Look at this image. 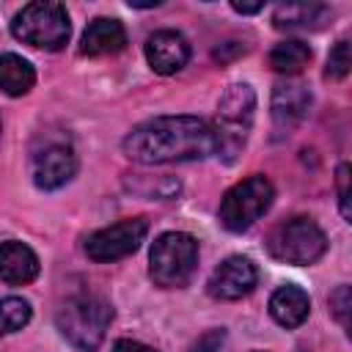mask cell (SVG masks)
Returning a JSON list of instances; mask_svg holds the SVG:
<instances>
[{
    "instance_id": "1",
    "label": "cell",
    "mask_w": 352,
    "mask_h": 352,
    "mask_svg": "<svg viewBox=\"0 0 352 352\" xmlns=\"http://www.w3.org/2000/svg\"><path fill=\"white\" fill-rule=\"evenodd\" d=\"M124 154L140 165L206 160L217 151L214 129L198 116H157L138 124L121 143Z\"/></svg>"
},
{
    "instance_id": "2",
    "label": "cell",
    "mask_w": 352,
    "mask_h": 352,
    "mask_svg": "<svg viewBox=\"0 0 352 352\" xmlns=\"http://www.w3.org/2000/svg\"><path fill=\"white\" fill-rule=\"evenodd\" d=\"M256 110V94L248 82H234L226 88V94L217 102V118L212 124L214 140H217V157L226 162H234L236 154L245 148L250 124Z\"/></svg>"
},
{
    "instance_id": "3",
    "label": "cell",
    "mask_w": 352,
    "mask_h": 352,
    "mask_svg": "<svg viewBox=\"0 0 352 352\" xmlns=\"http://www.w3.org/2000/svg\"><path fill=\"white\" fill-rule=\"evenodd\" d=\"M198 267V242L184 231H165L148 253V275L162 289L184 286Z\"/></svg>"
},
{
    "instance_id": "4",
    "label": "cell",
    "mask_w": 352,
    "mask_h": 352,
    "mask_svg": "<svg viewBox=\"0 0 352 352\" xmlns=\"http://www.w3.org/2000/svg\"><path fill=\"white\" fill-rule=\"evenodd\" d=\"M113 308L96 294H74L58 308V330L80 349H96L107 333Z\"/></svg>"
},
{
    "instance_id": "5",
    "label": "cell",
    "mask_w": 352,
    "mask_h": 352,
    "mask_svg": "<svg viewBox=\"0 0 352 352\" xmlns=\"http://www.w3.org/2000/svg\"><path fill=\"white\" fill-rule=\"evenodd\" d=\"M267 250L275 261L305 267L327 250V236L311 217H292L267 234Z\"/></svg>"
},
{
    "instance_id": "6",
    "label": "cell",
    "mask_w": 352,
    "mask_h": 352,
    "mask_svg": "<svg viewBox=\"0 0 352 352\" xmlns=\"http://www.w3.org/2000/svg\"><path fill=\"white\" fill-rule=\"evenodd\" d=\"M69 14L60 3H50V0H38V3H28L11 22V33L38 50H60L69 41Z\"/></svg>"
},
{
    "instance_id": "7",
    "label": "cell",
    "mask_w": 352,
    "mask_h": 352,
    "mask_svg": "<svg viewBox=\"0 0 352 352\" xmlns=\"http://www.w3.org/2000/svg\"><path fill=\"white\" fill-rule=\"evenodd\" d=\"M275 198V190H272V182L267 176H248L242 182H236L220 201V223L239 234V231H248L272 204Z\"/></svg>"
},
{
    "instance_id": "8",
    "label": "cell",
    "mask_w": 352,
    "mask_h": 352,
    "mask_svg": "<svg viewBox=\"0 0 352 352\" xmlns=\"http://www.w3.org/2000/svg\"><path fill=\"white\" fill-rule=\"evenodd\" d=\"M146 220L143 217H129L121 223H113L107 228H99L88 236L85 242V253L94 261H116L124 258L129 253H135L140 248V242L146 239Z\"/></svg>"
},
{
    "instance_id": "9",
    "label": "cell",
    "mask_w": 352,
    "mask_h": 352,
    "mask_svg": "<svg viewBox=\"0 0 352 352\" xmlns=\"http://www.w3.org/2000/svg\"><path fill=\"white\" fill-rule=\"evenodd\" d=\"M311 110V91L300 80H283L272 88V124L280 135L294 132Z\"/></svg>"
},
{
    "instance_id": "10",
    "label": "cell",
    "mask_w": 352,
    "mask_h": 352,
    "mask_svg": "<svg viewBox=\"0 0 352 352\" xmlns=\"http://www.w3.org/2000/svg\"><path fill=\"white\" fill-rule=\"evenodd\" d=\"M258 280V270L250 258L245 256H228L209 278L206 283V292L214 297V300H239L245 294L253 292Z\"/></svg>"
},
{
    "instance_id": "11",
    "label": "cell",
    "mask_w": 352,
    "mask_h": 352,
    "mask_svg": "<svg viewBox=\"0 0 352 352\" xmlns=\"http://www.w3.org/2000/svg\"><path fill=\"white\" fill-rule=\"evenodd\" d=\"M77 170V157L69 143H47L33 157V182L41 190L63 187Z\"/></svg>"
},
{
    "instance_id": "12",
    "label": "cell",
    "mask_w": 352,
    "mask_h": 352,
    "mask_svg": "<svg viewBox=\"0 0 352 352\" xmlns=\"http://www.w3.org/2000/svg\"><path fill=\"white\" fill-rule=\"evenodd\" d=\"M146 60L157 74H176L190 60V44L176 30H157L146 38Z\"/></svg>"
},
{
    "instance_id": "13",
    "label": "cell",
    "mask_w": 352,
    "mask_h": 352,
    "mask_svg": "<svg viewBox=\"0 0 352 352\" xmlns=\"http://www.w3.org/2000/svg\"><path fill=\"white\" fill-rule=\"evenodd\" d=\"M126 47V30L118 19L113 16H96L80 41V52L88 58H99V55H113L121 52Z\"/></svg>"
},
{
    "instance_id": "14",
    "label": "cell",
    "mask_w": 352,
    "mask_h": 352,
    "mask_svg": "<svg viewBox=\"0 0 352 352\" xmlns=\"http://www.w3.org/2000/svg\"><path fill=\"white\" fill-rule=\"evenodd\" d=\"M36 275H38V256L28 245L16 239L0 242V278L6 283L22 286L30 283Z\"/></svg>"
},
{
    "instance_id": "15",
    "label": "cell",
    "mask_w": 352,
    "mask_h": 352,
    "mask_svg": "<svg viewBox=\"0 0 352 352\" xmlns=\"http://www.w3.org/2000/svg\"><path fill=\"white\" fill-rule=\"evenodd\" d=\"M333 8L322 3H283L272 14V25L278 30H319L330 22Z\"/></svg>"
},
{
    "instance_id": "16",
    "label": "cell",
    "mask_w": 352,
    "mask_h": 352,
    "mask_svg": "<svg viewBox=\"0 0 352 352\" xmlns=\"http://www.w3.org/2000/svg\"><path fill=\"white\" fill-rule=\"evenodd\" d=\"M308 311H311V300L300 286L286 283L275 289L270 297V314L280 327H300L308 319Z\"/></svg>"
},
{
    "instance_id": "17",
    "label": "cell",
    "mask_w": 352,
    "mask_h": 352,
    "mask_svg": "<svg viewBox=\"0 0 352 352\" xmlns=\"http://www.w3.org/2000/svg\"><path fill=\"white\" fill-rule=\"evenodd\" d=\"M36 82V72L33 66L14 52H3L0 55V91L8 96H22L33 88Z\"/></svg>"
},
{
    "instance_id": "18",
    "label": "cell",
    "mask_w": 352,
    "mask_h": 352,
    "mask_svg": "<svg viewBox=\"0 0 352 352\" xmlns=\"http://www.w3.org/2000/svg\"><path fill=\"white\" fill-rule=\"evenodd\" d=\"M311 60V47L300 38H286V41H278L272 50H270V66L280 74H297L308 66Z\"/></svg>"
},
{
    "instance_id": "19",
    "label": "cell",
    "mask_w": 352,
    "mask_h": 352,
    "mask_svg": "<svg viewBox=\"0 0 352 352\" xmlns=\"http://www.w3.org/2000/svg\"><path fill=\"white\" fill-rule=\"evenodd\" d=\"M30 322V302L22 297H3L0 300V336L16 333Z\"/></svg>"
},
{
    "instance_id": "20",
    "label": "cell",
    "mask_w": 352,
    "mask_h": 352,
    "mask_svg": "<svg viewBox=\"0 0 352 352\" xmlns=\"http://www.w3.org/2000/svg\"><path fill=\"white\" fill-rule=\"evenodd\" d=\"M349 66H352L349 41H346V38H341V41H338V44L330 50V58H327V77H336V80H341V77H346Z\"/></svg>"
},
{
    "instance_id": "21",
    "label": "cell",
    "mask_w": 352,
    "mask_h": 352,
    "mask_svg": "<svg viewBox=\"0 0 352 352\" xmlns=\"http://www.w3.org/2000/svg\"><path fill=\"white\" fill-rule=\"evenodd\" d=\"M336 187H338V206L344 220H352V206H349V165H338L336 170Z\"/></svg>"
},
{
    "instance_id": "22",
    "label": "cell",
    "mask_w": 352,
    "mask_h": 352,
    "mask_svg": "<svg viewBox=\"0 0 352 352\" xmlns=\"http://www.w3.org/2000/svg\"><path fill=\"white\" fill-rule=\"evenodd\" d=\"M330 308H333L336 319H338L344 327H349V308H352L349 286H338V289L333 292V297H330Z\"/></svg>"
},
{
    "instance_id": "23",
    "label": "cell",
    "mask_w": 352,
    "mask_h": 352,
    "mask_svg": "<svg viewBox=\"0 0 352 352\" xmlns=\"http://www.w3.org/2000/svg\"><path fill=\"white\" fill-rule=\"evenodd\" d=\"M223 338H226V333L223 330H209L206 336H201L198 338V344L192 346L195 352H217L220 349V344H223Z\"/></svg>"
},
{
    "instance_id": "24",
    "label": "cell",
    "mask_w": 352,
    "mask_h": 352,
    "mask_svg": "<svg viewBox=\"0 0 352 352\" xmlns=\"http://www.w3.org/2000/svg\"><path fill=\"white\" fill-rule=\"evenodd\" d=\"M113 352H157V349H151V346H146L140 341H132V338H118L113 344Z\"/></svg>"
},
{
    "instance_id": "25",
    "label": "cell",
    "mask_w": 352,
    "mask_h": 352,
    "mask_svg": "<svg viewBox=\"0 0 352 352\" xmlns=\"http://www.w3.org/2000/svg\"><path fill=\"white\" fill-rule=\"evenodd\" d=\"M242 52H245L242 44H236V41H226V44H220V47L214 50V58H217L220 63H226L231 55H242Z\"/></svg>"
},
{
    "instance_id": "26",
    "label": "cell",
    "mask_w": 352,
    "mask_h": 352,
    "mask_svg": "<svg viewBox=\"0 0 352 352\" xmlns=\"http://www.w3.org/2000/svg\"><path fill=\"white\" fill-rule=\"evenodd\" d=\"M231 8H234L236 14H256V11L264 8V3H261V0H258V3H239V0H234Z\"/></svg>"
},
{
    "instance_id": "27",
    "label": "cell",
    "mask_w": 352,
    "mask_h": 352,
    "mask_svg": "<svg viewBox=\"0 0 352 352\" xmlns=\"http://www.w3.org/2000/svg\"><path fill=\"white\" fill-rule=\"evenodd\" d=\"M0 132H3V121H0Z\"/></svg>"
}]
</instances>
